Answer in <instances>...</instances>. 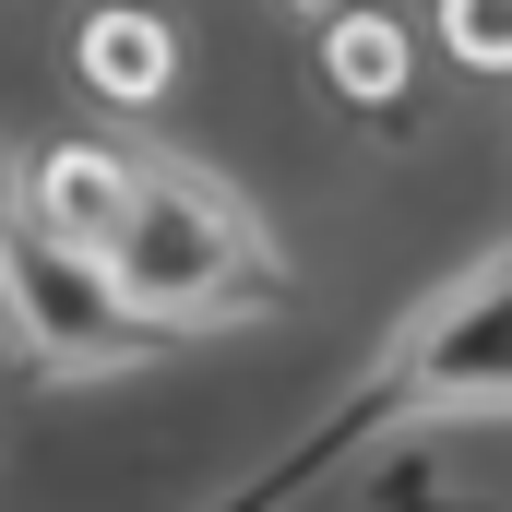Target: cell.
Masks as SVG:
<instances>
[{"label": "cell", "mask_w": 512, "mask_h": 512, "mask_svg": "<svg viewBox=\"0 0 512 512\" xmlns=\"http://www.w3.org/2000/svg\"><path fill=\"white\" fill-rule=\"evenodd\" d=\"M108 286L155 334H239L262 310H286V239L251 215V191H227L203 155L179 143H131V227L108 251Z\"/></svg>", "instance_id": "cell-1"}, {"label": "cell", "mask_w": 512, "mask_h": 512, "mask_svg": "<svg viewBox=\"0 0 512 512\" xmlns=\"http://www.w3.org/2000/svg\"><path fill=\"white\" fill-rule=\"evenodd\" d=\"M370 429H429V417H512V239L441 274L370 358Z\"/></svg>", "instance_id": "cell-2"}, {"label": "cell", "mask_w": 512, "mask_h": 512, "mask_svg": "<svg viewBox=\"0 0 512 512\" xmlns=\"http://www.w3.org/2000/svg\"><path fill=\"white\" fill-rule=\"evenodd\" d=\"M0 322L24 334V358L48 382H131V370H155L179 346L108 286V262L60 251L36 215H0Z\"/></svg>", "instance_id": "cell-3"}, {"label": "cell", "mask_w": 512, "mask_h": 512, "mask_svg": "<svg viewBox=\"0 0 512 512\" xmlns=\"http://www.w3.org/2000/svg\"><path fill=\"white\" fill-rule=\"evenodd\" d=\"M12 215H36L60 251L108 262L120 227H131V143H48V155L24 167V203H12Z\"/></svg>", "instance_id": "cell-4"}, {"label": "cell", "mask_w": 512, "mask_h": 512, "mask_svg": "<svg viewBox=\"0 0 512 512\" xmlns=\"http://www.w3.org/2000/svg\"><path fill=\"white\" fill-rule=\"evenodd\" d=\"M72 72H84L108 108H155V96L179 84V24H167V12H143V0H108V12H84Z\"/></svg>", "instance_id": "cell-5"}, {"label": "cell", "mask_w": 512, "mask_h": 512, "mask_svg": "<svg viewBox=\"0 0 512 512\" xmlns=\"http://www.w3.org/2000/svg\"><path fill=\"white\" fill-rule=\"evenodd\" d=\"M322 84H334L346 108H393V96H405V24L370 12V0L334 12V24H322Z\"/></svg>", "instance_id": "cell-6"}, {"label": "cell", "mask_w": 512, "mask_h": 512, "mask_svg": "<svg viewBox=\"0 0 512 512\" xmlns=\"http://www.w3.org/2000/svg\"><path fill=\"white\" fill-rule=\"evenodd\" d=\"M441 48L465 72H512V0H441Z\"/></svg>", "instance_id": "cell-7"}]
</instances>
